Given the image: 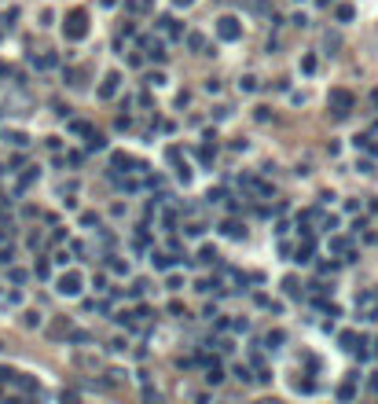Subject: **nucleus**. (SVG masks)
I'll list each match as a JSON object with an SVG mask.
<instances>
[{
	"label": "nucleus",
	"mask_w": 378,
	"mask_h": 404,
	"mask_svg": "<svg viewBox=\"0 0 378 404\" xmlns=\"http://www.w3.org/2000/svg\"><path fill=\"white\" fill-rule=\"evenodd\" d=\"M239 88H243V92H254V88H257V81H254V77H243Z\"/></svg>",
	"instance_id": "obj_23"
},
{
	"label": "nucleus",
	"mask_w": 378,
	"mask_h": 404,
	"mask_svg": "<svg viewBox=\"0 0 378 404\" xmlns=\"http://www.w3.org/2000/svg\"><path fill=\"white\" fill-rule=\"evenodd\" d=\"M110 268H114L118 276H129V261H110Z\"/></svg>",
	"instance_id": "obj_17"
},
{
	"label": "nucleus",
	"mask_w": 378,
	"mask_h": 404,
	"mask_svg": "<svg viewBox=\"0 0 378 404\" xmlns=\"http://www.w3.org/2000/svg\"><path fill=\"white\" fill-rule=\"evenodd\" d=\"M220 231H224V235H231V239H239V235H243V228H239V224H231V221H228V224H220Z\"/></svg>",
	"instance_id": "obj_13"
},
{
	"label": "nucleus",
	"mask_w": 378,
	"mask_h": 404,
	"mask_svg": "<svg viewBox=\"0 0 378 404\" xmlns=\"http://www.w3.org/2000/svg\"><path fill=\"white\" fill-rule=\"evenodd\" d=\"M81 287H85V279L77 276V272H62V276H59V283H55V290H59V294H66V298H77V294H81Z\"/></svg>",
	"instance_id": "obj_1"
},
{
	"label": "nucleus",
	"mask_w": 378,
	"mask_h": 404,
	"mask_svg": "<svg viewBox=\"0 0 378 404\" xmlns=\"http://www.w3.org/2000/svg\"><path fill=\"white\" fill-rule=\"evenodd\" d=\"M290 22H294V26H308V15H305V11H297V15H294Z\"/></svg>",
	"instance_id": "obj_27"
},
{
	"label": "nucleus",
	"mask_w": 378,
	"mask_h": 404,
	"mask_svg": "<svg viewBox=\"0 0 378 404\" xmlns=\"http://www.w3.org/2000/svg\"><path fill=\"white\" fill-rule=\"evenodd\" d=\"M202 44H206V41H202V33H191V37H187V48H191V52H198Z\"/></svg>",
	"instance_id": "obj_15"
},
{
	"label": "nucleus",
	"mask_w": 378,
	"mask_h": 404,
	"mask_svg": "<svg viewBox=\"0 0 378 404\" xmlns=\"http://www.w3.org/2000/svg\"><path fill=\"white\" fill-rule=\"evenodd\" d=\"M184 235H191V239H198V235H202V224H184Z\"/></svg>",
	"instance_id": "obj_18"
},
{
	"label": "nucleus",
	"mask_w": 378,
	"mask_h": 404,
	"mask_svg": "<svg viewBox=\"0 0 378 404\" xmlns=\"http://www.w3.org/2000/svg\"><path fill=\"white\" fill-rule=\"evenodd\" d=\"M283 338H287V334H283V331H272V334H268V346L276 349V346H279V342H283Z\"/></svg>",
	"instance_id": "obj_25"
},
{
	"label": "nucleus",
	"mask_w": 378,
	"mask_h": 404,
	"mask_svg": "<svg viewBox=\"0 0 378 404\" xmlns=\"http://www.w3.org/2000/svg\"><path fill=\"white\" fill-rule=\"evenodd\" d=\"M334 15H338V22H353V15H356V11H353L349 4H341V8H338Z\"/></svg>",
	"instance_id": "obj_10"
},
{
	"label": "nucleus",
	"mask_w": 378,
	"mask_h": 404,
	"mask_svg": "<svg viewBox=\"0 0 378 404\" xmlns=\"http://www.w3.org/2000/svg\"><path fill=\"white\" fill-rule=\"evenodd\" d=\"M19 301H22V294H19V290H11V294H8V298H4V305H11V309H15V305H19Z\"/></svg>",
	"instance_id": "obj_21"
},
{
	"label": "nucleus",
	"mask_w": 378,
	"mask_h": 404,
	"mask_svg": "<svg viewBox=\"0 0 378 404\" xmlns=\"http://www.w3.org/2000/svg\"><path fill=\"white\" fill-rule=\"evenodd\" d=\"M37 177H41V173H37V169H33V173H26V177H22V180H19V191H26V188H29V184H33V180H37Z\"/></svg>",
	"instance_id": "obj_16"
},
{
	"label": "nucleus",
	"mask_w": 378,
	"mask_h": 404,
	"mask_svg": "<svg viewBox=\"0 0 378 404\" xmlns=\"http://www.w3.org/2000/svg\"><path fill=\"white\" fill-rule=\"evenodd\" d=\"M198 257H202V261H213V257H217V250H213V246L206 243V246H202V250H198Z\"/></svg>",
	"instance_id": "obj_19"
},
{
	"label": "nucleus",
	"mask_w": 378,
	"mask_h": 404,
	"mask_svg": "<svg viewBox=\"0 0 378 404\" xmlns=\"http://www.w3.org/2000/svg\"><path fill=\"white\" fill-rule=\"evenodd\" d=\"M85 33H88L85 15H81V11H74V15H70V22H66V41H81Z\"/></svg>",
	"instance_id": "obj_4"
},
{
	"label": "nucleus",
	"mask_w": 378,
	"mask_h": 404,
	"mask_svg": "<svg viewBox=\"0 0 378 404\" xmlns=\"http://www.w3.org/2000/svg\"><path fill=\"white\" fill-rule=\"evenodd\" d=\"M165 287H169V290H180V287H184V279H180V276H169V279H165Z\"/></svg>",
	"instance_id": "obj_20"
},
{
	"label": "nucleus",
	"mask_w": 378,
	"mask_h": 404,
	"mask_svg": "<svg viewBox=\"0 0 378 404\" xmlns=\"http://www.w3.org/2000/svg\"><path fill=\"white\" fill-rule=\"evenodd\" d=\"M301 70H305V74H312V70H316V59L305 55V59H301Z\"/></svg>",
	"instance_id": "obj_22"
},
{
	"label": "nucleus",
	"mask_w": 378,
	"mask_h": 404,
	"mask_svg": "<svg viewBox=\"0 0 378 404\" xmlns=\"http://www.w3.org/2000/svg\"><path fill=\"white\" fill-rule=\"evenodd\" d=\"M151 265L158 268V272H169L173 265H180V257H173V254H154V257H151Z\"/></svg>",
	"instance_id": "obj_5"
},
{
	"label": "nucleus",
	"mask_w": 378,
	"mask_h": 404,
	"mask_svg": "<svg viewBox=\"0 0 378 404\" xmlns=\"http://www.w3.org/2000/svg\"><path fill=\"white\" fill-rule=\"evenodd\" d=\"M173 4H180V8H187V4H191V0H173Z\"/></svg>",
	"instance_id": "obj_30"
},
{
	"label": "nucleus",
	"mask_w": 378,
	"mask_h": 404,
	"mask_svg": "<svg viewBox=\"0 0 378 404\" xmlns=\"http://www.w3.org/2000/svg\"><path fill=\"white\" fill-rule=\"evenodd\" d=\"M206 382H210V386H220V382H224V367H220L217 360L206 364Z\"/></svg>",
	"instance_id": "obj_6"
},
{
	"label": "nucleus",
	"mask_w": 378,
	"mask_h": 404,
	"mask_svg": "<svg viewBox=\"0 0 378 404\" xmlns=\"http://www.w3.org/2000/svg\"><path fill=\"white\" fill-rule=\"evenodd\" d=\"M4 144H11V147H26V144H29V136H26V132H15V129H11V132H4Z\"/></svg>",
	"instance_id": "obj_8"
},
{
	"label": "nucleus",
	"mask_w": 378,
	"mask_h": 404,
	"mask_svg": "<svg viewBox=\"0 0 378 404\" xmlns=\"http://www.w3.org/2000/svg\"><path fill=\"white\" fill-rule=\"evenodd\" d=\"M4 375H8V371H0V379H4Z\"/></svg>",
	"instance_id": "obj_32"
},
{
	"label": "nucleus",
	"mask_w": 378,
	"mask_h": 404,
	"mask_svg": "<svg viewBox=\"0 0 378 404\" xmlns=\"http://www.w3.org/2000/svg\"><path fill=\"white\" fill-rule=\"evenodd\" d=\"M330 250L341 254V250H349V243H345V239H330Z\"/></svg>",
	"instance_id": "obj_26"
},
{
	"label": "nucleus",
	"mask_w": 378,
	"mask_h": 404,
	"mask_svg": "<svg viewBox=\"0 0 378 404\" xmlns=\"http://www.w3.org/2000/svg\"><path fill=\"white\" fill-rule=\"evenodd\" d=\"M8 279H11V283H15V287H19V283H26V272L11 265V268H8Z\"/></svg>",
	"instance_id": "obj_11"
},
{
	"label": "nucleus",
	"mask_w": 378,
	"mask_h": 404,
	"mask_svg": "<svg viewBox=\"0 0 378 404\" xmlns=\"http://www.w3.org/2000/svg\"><path fill=\"white\" fill-rule=\"evenodd\" d=\"M371 390H374V393H378V379H371Z\"/></svg>",
	"instance_id": "obj_31"
},
{
	"label": "nucleus",
	"mask_w": 378,
	"mask_h": 404,
	"mask_svg": "<svg viewBox=\"0 0 378 404\" xmlns=\"http://www.w3.org/2000/svg\"><path fill=\"white\" fill-rule=\"evenodd\" d=\"M151 4H154V0H132L129 11H151Z\"/></svg>",
	"instance_id": "obj_14"
},
{
	"label": "nucleus",
	"mask_w": 378,
	"mask_h": 404,
	"mask_svg": "<svg viewBox=\"0 0 378 404\" xmlns=\"http://www.w3.org/2000/svg\"><path fill=\"white\" fill-rule=\"evenodd\" d=\"M338 397H341V400H353V397H356V390H353V386H341Z\"/></svg>",
	"instance_id": "obj_24"
},
{
	"label": "nucleus",
	"mask_w": 378,
	"mask_h": 404,
	"mask_svg": "<svg viewBox=\"0 0 378 404\" xmlns=\"http://www.w3.org/2000/svg\"><path fill=\"white\" fill-rule=\"evenodd\" d=\"M217 37H220V41H239V37H243V22L231 19V15H224V19L217 22Z\"/></svg>",
	"instance_id": "obj_2"
},
{
	"label": "nucleus",
	"mask_w": 378,
	"mask_h": 404,
	"mask_svg": "<svg viewBox=\"0 0 378 404\" xmlns=\"http://www.w3.org/2000/svg\"><path fill=\"white\" fill-rule=\"evenodd\" d=\"M330 107H334L338 118H345V114L353 111V96H349L345 88H334V92H330Z\"/></svg>",
	"instance_id": "obj_3"
},
{
	"label": "nucleus",
	"mask_w": 378,
	"mask_h": 404,
	"mask_svg": "<svg viewBox=\"0 0 378 404\" xmlns=\"http://www.w3.org/2000/svg\"><path fill=\"white\" fill-rule=\"evenodd\" d=\"M88 147H92V151H103V147H107V140H103L99 132H88Z\"/></svg>",
	"instance_id": "obj_9"
},
{
	"label": "nucleus",
	"mask_w": 378,
	"mask_h": 404,
	"mask_svg": "<svg viewBox=\"0 0 378 404\" xmlns=\"http://www.w3.org/2000/svg\"><path fill=\"white\" fill-rule=\"evenodd\" d=\"M235 375H239L243 382H250V367H246V364H239V367H235Z\"/></svg>",
	"instance_id": "obj_28"
},
{
	"label": "nucleus",
	"mask_w": 378,
	"mask_h": 404,
	"mask_svg": "<svg viewBox=\"0 0 378 404\" xmlns=\"http://www.w3.org/2000/svg\"><path fill=\"white\" fill-rule=\"evenodd\" d=\"M0 265H11V246H8V250H0Z\"/></svg>",
	"instance_id": "obj_29"
},
{
	"label": "nucleus",
	"mask_w": 378,
	"mask_h": 404,
	"mask_svg": "<svg viewBox=\"0 0 378 404\" xmlns=\"http://www.w3.org/2000/svg\"><path fill=\"white\" fill-rule=\"evenodd\" d=\"M118 81H121L118 74H107V77H103V88H99V96H103V99H110V96L118 92Z\"/></svg>",
	"instance_id": "obj_7"
},
{
	"label": "nucleus",
	"mask_w": 378,
	"mask_h": 404,
	"mask_svg": "<svg viewBox=\"0 0 378 404\" xmlns=\"http://www.w3.org/2000/svg\"><path fill=\"white\" fill-rule=\"evenodd\" d=\"M33 272H37V279H48V276H52V265H48V261H37Z\"/></svg>",
	"instance_id": "obj_12"
}]
</instances>
